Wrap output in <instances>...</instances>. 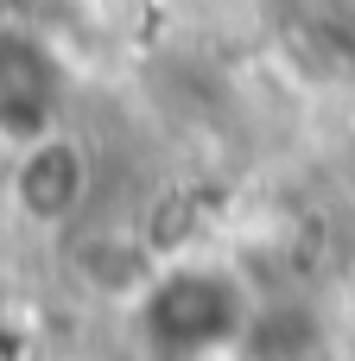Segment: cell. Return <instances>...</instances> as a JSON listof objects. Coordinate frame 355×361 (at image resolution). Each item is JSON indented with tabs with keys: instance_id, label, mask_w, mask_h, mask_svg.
Instances as JSON below:
<instances>
[{
	"instance_id": "1",
	"label": "cell",
	"mask_w": 355,
	"mask_h": 361,
	"mask_svg": "<svg viewBox=\"0 0 355 361\" xmlns=\"http://www.w3.org/2000/svg\"><path fill=\"white\" fill-rule=\"evenodd\" d=\"M13 197L44 228L70 222L83 209V197H89V159H83V146L76 140H57V133L32 140L25 159H19V171H13Z\"/></svg>"
}]
</instances>
